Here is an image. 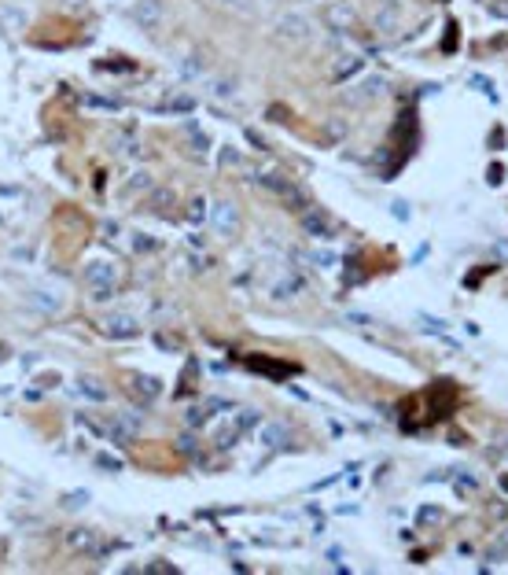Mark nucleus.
Wrapping results in <instances>:
<instances>
[{
  "mask_svg": "<svg viewBox=\"0 0 508 575\" xmlns=\"http://www.w3.org/2000/svg\"><path fill=\"white\" fill-rule=\"evenodd\" d=\"M358 67H361V59H358V56H347V59H339V63H335V78H350V74L358 70Z\"/></svg>",
  "mask_w": 508,
  "mask_h": 575,
  "instance_id": "19",
  "label": "nucleus"
},
{
  "mask_svg": "<svg viewBox=\"0 0 508 575\" xmlns=\"http://www.w3.org/2000/svg\"><path fill=\"white\" fill-rule=\"evenodd\" d=\"M372 23H376L380 34H394L398 23H402V0H383V4L372 12Z\"/></svg>",
  "mask_w": 508,
  "mask_h": 575,
  "instance_id": "4",
  "label": "nucleus"
},
{
  "mask_svg": "<svg viewBox=\"0 0 508 575\" xmlns=\"http://www.w3.org/2000/svg\"><path fill=\"white\" fill-rule=\"evenodd\" d=\"M494 557L497 561H508V546H505V542H494Z\"/></svg>",
  "mask_w": 508,
  "mask_h": 575,
  "instance_id": "34",
  "label": "nucleus"
},
{
  "mask_svg": "<svg viewBox=\"0 0 508 575\" xmlns=\"http://www.w3.org/2000/svg\"><path fill=\"white\" fill-rule=\"evenodd\" d=\"M276 30H280L284 37H295V41H298V37H306L309 30H313V23H309L306 15H298V12H287V15H280Z\"/></svg>",
  "mask_w": 508,
  "mask_h": 575,
  "instance_id": "10",
  "label": "nucleus"
},
{
  "mask_svg": "<svg viewBox=\"0 0 508 575\" xmlns=\"http://www.w3.org/2000/svg\"><path fill=\"white\" fill-rule=\"evenodd\" d=\"M287 439H291V432H287L280 421L262 424V428H258V443H262L265 450H280V446H287Z\"/></svg>",
  "mask_w": 508,
  "mask_h": 575,
  "instance_id": "9",
  "label": "nucleus"
},
{
  "mask_svg": "<svg viewBox=\"0 0 508 575\" xmlns=\"http://www.w3.org/2000/svg\"><path fill=\"white\" fill-rule=\"evenodd\" d=\"M188 218L196 221V225H199L203 218H210V210H207V199H203V196H196V199H192V207H188Z\"/></svg>",
  "mask_w": 508,
  "mask_h": 575,
  "instance_id": "20",
  "label": "nucleus"
},
{
  "mask_svg": "<svg viewBox=\"0 0 508 575\" xmlns=\"http://www.w3.org/2000/svg\"><path fill=\"white\" fill-rule=\"evenodd\" d=\"M203 70H207L203 56H188L185 63H181V74H185V78H203Z\"/></svg>",
  "mask_w": 508,
  "mask_h": 575,
  "instance_id": "16",
  "label": "nucleus"
},
{
  "mask_svg": "<svg viewBox=\"0 0 508 575\" xmlns=\"http://www.w3.org/2000/svg\"><path fill=\"white\" fill-rule=\"evenodd\" d=\"M254 181L262 188H269V192H276V196H284V199H291L295 207H306V199H302V192L291 185V181H280V177H273V174H254Z\"/></svg>",
  "mask_w": 508,
  "mask_h": 575,
  "instance_id": "5",
  "label": "nucleus"
},
{
  "mask_svg": "<svg viewBox=\"0 0 508 575\" xmlns=\"http://www.w3.org/2000/svg\"><path fill=\"white\" fill-rule=\"evenodd\" d=\"M129 188H133V192L151 188V174H144V170H140V174H133V177H129Z\"/></svg>",
  "mask_w": 508,
  "mask_h": 575,
  "instance_id": "25",
  "label": "nucleus"
},
{
  "mask_svg": "<svg viewBox=\"0 0 508 575\" xmlns=\"http://www.w3.org/2000/svg\"><path fill=\"white\" fill-rule=\"evenodd\" d=\"M302 288H306V281H302L298 273H284V276L273 284V299H295Z\"/></svg>",
  "mask_w": 508,
  "mask_h": 575,
  "instance_id": "12",
  "label": "nucleus"
},
{
  "mask_svg": "<svg viewBox=\"0 0 508 575\" xmlns=\"http://www.w3.org/2000/svg\"><path fill=\"white\" fill-rule=\"evenodd\" d=\"M391 214L405 221V218H409V207H405V203H391Z\"/></svg>",
  "mask_w": 508,
  "mask_h": 575,
  "instance_id": "33",
  "label": "nucleus"
},
{
  "mask_svg": "<svg viewBox=\"0 0 508 575\" xmlns=\"http://www.w3.org/2000/svg\"><path fill=\"white\" fill-rule=\"evenodd\" d=\"M309 259H313V262H317V265H321V270H332V265H335V254H332V251H313V254H309Z\"/></svg>",
  "mask_w": 508,
  "mask_h": 575,
  "instance_id": "26",
  "label": "nucleus"
},
{
  "mask_svg": "<svg viewBox=\"0 0 508 575\" xmlns=\"http://www.w3.org/2000/svg\"><path fill=\"white\" fill-rule=\"evenodd\" d=\"M85 281H89L92 288L96 284H114L118 281V265L114 262H89L85 265Z\"/></svg>",
  "mask_w": 508,
  "mask_h": 575,
  "instance_id": "11",
  "label": "nucleus"
},
{
  "mask_svg": "<svg viewBox=\"0 0 508 575\" xmlns=\"http://www.w3.org/2000/svg\"><path fill=\"white\" fill-rule=\"evenodd\" d=\"M225 4H229V8H240V12H243V8H251V0H225Z\"/></svg>",
  "mask_w": 508,
  "mask_h": 575,
  "instance_id": "36",
  "label": "nucleus"
},
{
  "mask_svg": "<svg viewBox=\"0 0 508 575\" xmlns=\"http://www.w3.org/2000/svg\"><path fill=\"white\" fill-rule=\"evenodd\" d=\"M85 502H89V494H85V491H78V494H70L67 498V505L74 509V505H85Z\"/></svg>",
  "mask_w": 508,
  "mask_h": 575,
  "instance_id": "32",
  "label": "nucleus"
},
{
  "mask_svg": "<svg viewBox=\"0 0 508 575\" xmlns=\"http://www.w3.org/2000/svg\"><path fill=\"white\" fill-rule=\"evenodd\" d=\"M67 546H70V549H78V553H92L96 535H92L89 527H74V531H67Z\"/></svg>",
  "mask_w": 508,
  "mask_h": 575,
  "instance_id": "13",
  "label": "nucleus"
},
{
  "mask_svg": "<svg viewBox=\"0 0 508 575\" xmlns=\"http://www.w3.org/2000/svg\"><path fill=\"white\" fill-rule=\"evenodd\" d=\"M133 248H136V251H151V248H155V240H148L144 232H140V236L133 240Z\"/></svg>",
  "mask_w": 508,
  "mask_h": 575,
  "instance_id": "28",
  "label": "nucleus"
},
{
  "mask_svg": "<svg viewBox=\"0 0 508 575\" xmlns=\"http://www.w3.org/2000/svg\"><path fill=\"white\" fill-rule=\"evenodd\" d=\"M133 23L144 30V34H155V30L166 23V0H136L133 4Z\"/></svg>",
  "mask_w": 508,
  "mask_h": 575,
  "instance_id": "2",
  "label": "nucleus"
},
{
  "mask_svg": "<svg viewBox=\"0 0 508 575\" xmlns=\"http://www.w3.org/2000/svg\"><path fill=\"white\" fill-rule=\"evenodd\" d=\"M4 23L8 26H23V12H4Z\"/></svg>",
  "mask_w": 508,
  "mask_h": 575,
  "instance_id": "31",
  "label": "nucleus"
},
{
  "mask_svg": "<svg viewBox=\"0 0 508 575\" xmlns=\"http://www.w3.org/2000/svg\"><path fill=\"white\" fill-rule=\"evenodd\" d=\"M420 325H424L427 332H446V328H449L442 317H427V314H420Z\"/></svg>",
  "mask_w": 508,
  "mask_h": 575,
  "instance_id": "23",
  "label": "nucleus"
},
{
  "mask_svg": "<svg viewBox=\"0 0 508 575\" xmlns=\"http://www.w3.org/2000/svg\"><path fill=\"white\" fill-rule=\"evenodd\" d=\"M181 454H192V450H196V439H192V435H181Z\"/></svg>",
  "mask_w": 508,
  "mask_h": 575,
  "instance_id": "30",
  "label": "nucleus"
},
{
  "mask_svg": "<svg viewBox=\"0 0 508 575\" xmlns=\"http://www.w3.org/2000/svg\"><path fill=\"white\" fill-rule=\"evenodd\" d=\"M103 332L111 339H133L140 332V325H136V317H129V314H107Z\"/></svg>",
  "mask_w": 508,
  "mask_h": 575,
  "instance_id": "6",
  "label": "nucleus"
},
{
  "mask_svg": "<svg viewBox=\"0 0 508 575\" xmlns=\"http://www.w3.org/2000/svg\"><path fill=\"white\" fill-rule=\"evenodd\" d=\"M30 303H34L37 310H45V314H59V299H56V292H45V288H37V292L30 295Z\"/></svg>",
  "mask_w": 508,
  "mask_h": 575,
  "instance_id": "15",
  "label": "nucleus"
},
{
  "mask_svg": "<svg viewBox=\"0 0 508 575\" xmlns=\"http://www.w3.org/2000/svg\"><path fill=\"white\" fill-rule=\"evenodd\" d=\"M210 225H214L218 236H236V232H240V210H236V203H229V199L214 203L210 207Z\"/></svg>",
  "mask_w": 508,
  "mask_h": 575,
  "instance_id": "3",
  "label": "nucleus"
},
{
  "mask_svg": "<svg viewBox=\"0 0 508 575\" xmlns=\"http://www.w3.org/2000/svg\"><path fill=\"white\" fill-rule=\"evenodd\" d=\"M486 12H490L494 19H508V0H490V4H486Z\"/></svg>",
  "mask_w": 508,
  "mask_h": 575,
  "instance_id": "27",
  "label": "nucleus"
},
{
  "mask_svg": "<svg viewBox=\"0 0 508 575\" xmlns=\"http://www.w3.org/2000/svg\"><path fill=\"white\" fill-rule=\"evenodd\" d=\"M185 421H188V428H203V424H207V410H203V406H192V410L185 413Z\"/></svg>",
  "mask_w": 508,
  "mask_h": 575,
  "instance_id": "21",
  "label": "nucleus"
},
{
  "mask_svg": "<svg viewBox=\"0 0 508 575\" xmlns=\"http://www.w3.org/2000/svg\"><path fill=\"white\" fill-rule=\"evenodd\" d=\"M78 391H85V395H89V399H96V402H103V399H107V387H100V383H96V380H89V376H85V380H78Z\"/></svg>",
  "mask_w": 508,
  "mask_h": 575,
  "instance_id": "17",
  "label": "nucleus"
},
{
  "mask_svg": "<svg viewBox=\"0 0 508 575\" xmlns=\"http://www.w3.org/2000/svg\"><path fill=\"white\" fill-rule=\"evenodd\" d=\"M321 15H324V23H328V30H335V34H350V30L358 26V12H354L350 0H328Z\"/></svg>",
  "mask_w": 508,
  "mask_h": 575,
  "instance_id": "1",
  "label": "nucleus"
},
{
  "mask_svg": "<svg viewBox=\"0 0 508 575\" xmlns=\"http://www.w3.org/2000/svg\"><path fill=\"white\" fill-rule=\"evenodd\" d=\"M114 299V284H96L92 288V303H111Z\"/></svg>",
  "mask_w": 508,
  "mask_h": 575,
  "instance_id": "22",
  "label": "nucleus"
},
{
  "mask_svg": "<svg viewBox=\"0 0 508 575\" xmlns=\"http://www.w3.org/2000/svg\"><path fill=\"white\" fill-rule=\"evenodd\" d=\"M302 229L309 232V236H317V240H335V229H332V221L321 214V210H306L302 214Z\"/></svg>",
  "mask_w": 508,
  "mask_h": 575,
  "instance_id": "8",
  "label": "nucleus"
},
{
  "mask_svg": "<svg viewBox=\"0 0 508 575\" xmlns=\"http://www.w3.org/2000/svg\"><path fill=\"white\" fill-rule=\"evenodd\" d=\"M100 465H103V468H111V472H122V461H118V457H107V454H103V457H100Z\"/></svg>",
  "mask_w": 508,
  "mask_h": 575,
  "instance_id": "29",
  "label": "nucleus"
},
{
  "mask_svg": "<svg viewBox=\"0 0 508 575\" xmlns=\"http://www.w3.org/2000/svg\"><path fill=\"white\" fill-rule=\"evenodd\" d=\"M383 89H387V81L380 78V74H369L365 81L354 85V92H343V100H347V103H361V100H372V96H380Z\"/></svg>",
  "mask_w": 508,
  "mask_h": 575,
  "instance_id": "7",
  "label": "nucleus"
},
{
  "mask_svg": "<svg viewBox=\"0 0 508 575\" xmlns=\"http://www.w3.org/2000/svg\"><path fill=\"white\" fill-rule=\"evenodd\" d=\"M232 428L236 432H254V428H262V413L258 410H236V417H232Z\"/></svg>",
  "mask_w": 508,
  "mask_h": 575,
  "instance_id": "14",
  "label": "nucleus"
},
{
  "mask_svg": "<svg viewBox=\"0 0 508 575\" xmlns=\"http://www.w3.org/2000/svg\"><path fill=\"white\" fill-rule=\"evenodd\" d=\"M63 4H67V8H81L85 0H63Z\"/></svg>",
  "mask_w": 508,
  "mask_h": 575,
  "instance_id": "37",
  "label": "nucleus"
},
{
  "mask_svg": "<svg viewBox=\"0 0 508 575\" xmlns=\"http://www.w3.org/2000/svg\"><path fill=\"white\" fill-rule=\"evenodd\" d=\"M210 92L218 96V100H229V96L236 92V81L232 78H218V81H210Z\"/></svg>",
  "mask_w": 508,
  "mask_h": 575,
  "instance_id": "18",
  "label": "nucleus"
},
{
  "mask_svg": "<svg viewBox=\"0 0 508 575\" xmlns=\"http://www.w3.org/2000/svg\"><path fill=\"white\" fill-rule=\"evenodd\" d=\"M133 383H136L140 391H144L148 399H155V395H159V380H151V376H140V380H133Z\"/></svg>",
  "mask_w": 508,
  "mask_h": 575,
  "instance_id": "24",
  "label": "nucleus"
},
{
  "mask_svg": "<svg viewBox=\"0 0 508 575\" xmlns=\"http://www.w3.org/2000/svg\"><path fill=\"white\" fill-rule=\"evenodd\" d=\"M347 321H354V325H372L365 314H347Z\"/></svg>",
  "mask_w": 508,
  "mask_h": 575,
  "instance_id": "35",
  "label": "nucleus"
}]
</instances>
